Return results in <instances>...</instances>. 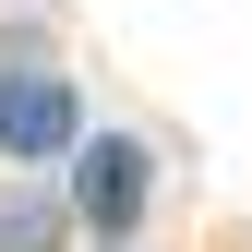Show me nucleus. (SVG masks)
I'll list each match as a JSON object with an SVG mask.
<instances>
[{"label":"nucleus","mask_w":252,"mask_h":252,"mask_svg":"<svg viewBox=\"0 0 252 252\" xmlns=\"http://www.w3.org/2000/svg\"><path fill=\"white\" fill-rule=\"evenodd\" d=\"M72 144H84V96L48 60L0 72V156H12V168H48V156H72Z\"/></svg>","instance_id":"f03ea898"},{"label":"nucleus","mask_w":252,"mask_h":252,"mask_svg":"<svg viewBox=\"0 0 252 252\" xmlns=\"http://www.w3.org/2000/svg\"><path fill=\"white\" fill-rule=\"evenodd\" d=\"M60 240H72V204H48V192L0 204V252H60Z\"/></svg>","instance_id":"7ed1b4c3"},{"label":"nucleus","mask_w":252,"mask_h":252,"mask_svg":"<svg viewBox=\"0 0 252 252\" xmlns=\"http://www.w3.org/2000/svg\"><path fill=\"white\" fill-rule=\"evenodd\" d=\"M144 204H156V156L132 132H84L72 144V228L120 240V228H144Z\"/></svg>","instance_id":"f257e3e1"}]
</instances>
